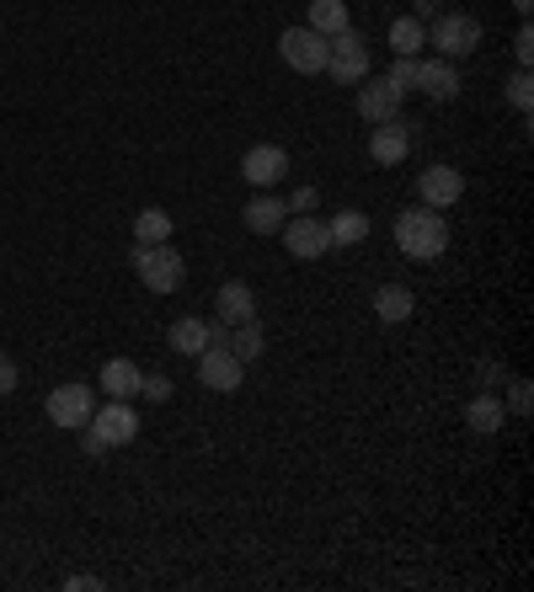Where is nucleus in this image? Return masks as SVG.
I'll list each match as a JSON object with an SVG mask.
<instances>
[{
  "label": "nucleus",
  "mask_w": 534,
  "mask_h": 592,
  "mask_svg": "<svg viewBox=\"0 0 534 592\" xmlns=\"http://www.w3.org/2000/svg\"><path fill=\"white\" fill-rule=\"evenodd\" d=\"M396 252L406 262H438L449 252V219L444 208H428V203H411L396 214Z\"/></svg>",
  "instance_id": "obj_1"
},
{
  "label": "nucleus",
  "mask_w": 534,
  "mask_h": 592,
  "mask_svg": "<svg viewBox=\"0 0 534 592\" xmlns=\"http://www.w3.org/2000/svg\"><path fill=\"white\" fill-rule=\"evenodd\" d=\"M134 272H139V283L150 288V294H177L182 283H188V262H182V252L171 246V241H161V246H134Z\"/></svg>",
  "instance_id": "obj_2"
},
{
  "label": "nucleus",
  "mask_w": 534,
  "mask_h": 592,
  "mask_svg": "<svg viewBox=\"0 0 534 592\" xmlns=\"http://www.w3.org/2000/svg\"><path fill=\"white\" fill-rule=\"evenodd\" d=\"M481 22L470 16V11H438L433 22H428V43L438 49V60H449V65H460L470 60L475 49H481Z\"/></svg>",
  "instance_id": "obj_3"
},
{
  "label": "nucleus",
  "mask_w": 534,
  "mask_h": 592,
  "mask_svg": "<svg viewBox=\"0 0 534 592\" xmlns=\"http://www.w3.org/2000/svg\"><path fill=\"white\" fill-rule=\"evenodd\" d=\"M369 38L364 33H336V38H327V69H332V80L336 86H358L364 75H369Z\"/></svg>",
  "instance_id": "obj_4"
},
{
  "label": "nucleus",
  "mask_w": 534,
  "mask_h": 592,
  "mask_svg": "<svg viewBox=\"0 0 534 592\" xmlns=\"http://www.w3.org/2000/svg\"><path fill=\"white\" fill-rule=\"evenodd\" d=\"M278 60L294 69V75H327V38L316 27H283Z\"/></svg>",
  "instance_id": "obj_5"
},
{
  "label": "nucleus",
  "mask_w": 534,
  "mask_h": 592,
  "mask_svg": "<svg viewBox=\"0 0 534 592\" xmlns=\"http://www.w3.org/2000/svg\"><path fill=\"white\" fill-rule=\"evenodd\" d=\"M283 246H289V257L294 262H321L327 252H332V230H327V219H316V214H294V219H283Z\"/></svg>",
  "instance_id": "obj_6"
},
{
  "label": "nucleus",
  "mask_w": 534,
  "mask_h": 592,
  "mask_svg": "<svg viewBox=\"0 0 534 592\" xmlns=\"http://www.w3.org/2000/svg\"><path fill=\"white\" fill-rule=\"evenodd\" d=\"M43 411H49V422L54 427H65V433H80L86 422H91V411H97V390L91 385H54L49 400H43Z\"/></svg>",
  "instance_id": "obj_7"
},
{
  "label": "nucleus",
  "mask_w": 534,
  "mask_h": 592,
  "mask_svg": "<svg viewBox=\"0 0 534 592\" xmlns=\"http://www.w3.org/2000/svg\"><path fill=\"white\" fill-rule=\"evenodd\" d=\"M199 385L214 395H236L246 385V363L225 347V342H214V347H203L199 352Z\"/></svg>",
  "instance_id": "obj_8"
},
{
  "label": "nucleus",
  "mask_w": 534,
  "mask_h": 592,
  "mask_svg": "<svg viewBox=\"0 0 534 592\" xmlns=\"http://www.w3.org/2000/svg\"><path fill=\"white\" fill-rule=\"evenodd\" d=\"M86 427H91V433H97L107 449H124V443H134V438H139V416H134L129 400H107V406H97Z\"/></svg>",
  "instance_id": "obj_9"
},
{
  "label": "nucleus",
  "mask_w": 534,
  "mask_h": 592,
  "mask_svg": "<svg viewBox=\"0 0 534 592\" xmlns=\"http://www.w3.org/2000/svg\"><path fill=\"white\" fill-rule=\"evenodd\" d=\"M466 197V171L460 166H428L422 177H417V203H428V208H455Z\"/></svg>",
  "instance_id": "obj_10"
},
{
  "label": "nucleus",
  "mask_w": 534,
  "mask_h": 592,
  "mask_svg": "<svg viewBox=\"0 0 534 592\" xmlns=\"http://www.w3.org/2000/svg\"><path fill=\"white\" fill-rule=\"evenodd\" d=\"M417 139H422V133L411 129V124H400V118L374 124V129H369V160H374V166H400V160L411 155Z\"/></svg>",
  "instance_id": "obj_11"
},
{
  "label": "nucleus",
  "mask_w": 534,
  "mask_h": 592,
  "mask_svg": "<svg viewBox=\"0 0 534 592\" xmlns=\"http://www.w3.org/2000/svg\"><path fill=\"white\" fill-rule=\"evenodd\" d=\"M400 102H406V96H400L385 75H380V80H369V75L358 80V118H364L369 129H374V124H391V118H400Z\"/></svg>",
  "instance_id": "obj_12"
},
{
  "label": "nucleus",
  "mask_w": 534,
  "mask_h": 592,
  "mask_svg": "<svg viewBox=\"0 0 534 592\" xmlns=\"http://www.w3.org/2000/svg\"><path fill=\"white\" fill-rule=\"evenodd\" d=\"M241 177H246L252 188L283 182V177H289V150H283V144H252V150L241 155Z\"/></svg>",
  "instance_id": "obj_13"
},
{
  "label": "nucleus",
  "mask_w": 534,
  "mask_h": 592,
  "mask_svg": "<svg viewBox=\"0 0 534 592\" xmlns=\"http://www.w3.org/2000/svg\"><path fill=\"white\" fill-rule=\"evenodd\" d=\"M214 316H219V326L257 321V294H252V283H241V278L219 283V294H214Z\"/></svg>",
  "instance_id": "obj_14"
},
{
  "label": "nucleus",
  "mask_w": 534,
  "mask_h": 592,
  "mask_svg": "<svg viewBox=\"0 0 534 592\" xmlns=\"http://www.w3.org/2000/svg\"><path fill=\"white\" fill-rule=\"evenodd\" d=\"M417 91L428 102H455L460 96V65H449V60H417Z\"/></svg>",
  "instance_id": "obj_15"
},
{
  "label": "nucleus",
  "mask_w": 534,
  "mask_h": 592,
  "mask_svg": "<svg viewBox=\"0 0 534 592\" xmlns=\"http://www.w3.org/2000/svg\"><path fill=\"white\" fill-rule=\"evenodd\" d=\"M139 379H144V369H139L134 358H107L102 374H97V385H102L107 400H134V395H139Z\"/></svg>",
  "instance_id": "obj_16"
},
{
  "label": "nucleus",
  "mask_w": 534,
  "mask_h": 592,
  "mask_svg": "<svg viewBox=\"0 0 534 592\" xmlns=\"http://www.w3.org/2000/svg\"><path fill=\"white\" fill-rule=\"evenodd\" d=\"M411 310H417V294H411L406 283H380V288H374V316H380L385 326L411 321Z\"/></svg>",
  "instance_id": "obj_17"
},
{
  "label": "nucleus",
  "mask_w": 534,
  "mask_h": 592,
  "mask_svg": "<svg viewBox=\"0 0 534 592\" xmlns=\"http://www.w3.org/2000/svg\"><path fill=\"white\" fill-rule=\"evenodd\" d=\"M166 347H171V352H182V358H199L203 347H208V321H199V316L171 321V326H166Z\"/></svg>",
  "instance_id": "obj_18"
},
{
  "label": "nucleus",
  "mask_w": 534,
  "mask_h": 592,
  "mask_svg": "<svg viewBox=\"0 0 534 592\" xmlns=\"http://www.w3.org/2000/svg\"><path fill=\"white\" fill-rule=\"evenodd\" d=\"M283 219H289L283 197L263 193V197H252V203H246V230H252V235H278V230H283Z\"/></svg>",
  "instance_id": "obj_19"
},
{
  "label": "nucleus",
  "mask_w": 534,
  "mask_h": 592,
  "mask_svg": "<svg viewBox=\"0 0 534 592\" xmlns=\"http://www.w3.org/2000/svg\"><path fill=\"white\" fill-rule=\"evenodd\" d=\"M503 422H508V411H503V400H497V395H475V400L466 406V427H470V433H481V438L503 433Z\"/></svg>",
  "instance_id": "obj_20"
},
{
  "label": "nucleus",
  "mask_w": 534,
  "mask_h": 592,
  "mask_svg": "<svg viewBox=\"0 0 534 592\" xmlns=\"http://www.w3.org/2000/svg\"><path fill=\"white\" fill-rule=\"evenodd\" d=\"M225 347H230L241 363H257V358L267 352V331L257 326V321H241V326L225 331Z\"/></svg>",
  "instance_id": "obj_21"
},
{
  "label": "nucleus",
  "mask_w": 534,
  "mask_h": 592,
  "mask_svg": "<svg viewBox=\"0 0 534 592\" xmlns=\"http://www.w3.org/2000/svg\"><path fill=\"white\" fill-rule=\"evenodd\" d=\"M305 27H316L321 38L347 33V27H353V16H347V0H310V22H305Z\"/></svg>",
  "instance_id": "obj_22"
},
{
  "label": "nucleus",
  "mask_w": 534,
  "mask_h": 592,
  "mask_svg": "<svg viewBox=\"0 0 534 592\" xmlns=\"http://www.w3.org/2000/svg\"><path fill=\"white\" fill-rule=\"evenodd\" d=\"M391 49H396V60H417L428 49V27L417 16H396L391 22Z\"/></svg>",
  "instance_id": "obj_23"
},
{
  "label": "nucleus",
  "mask_w": 534,
  "mask_h": 592,
  "mask_svg": "<svg viewBox=\"0 0 534 592\" xmlns=\"http://www.w3.org/2000/svg\"><path fill=\"white\" fill-rule=\"evenodd\" d=\"M171 241V214L166 208H139L134 214V246H161Z\"/></svg>",
  "instance_id": "obj_24"
},
{
  "label": "nucleus",
  "mask_w": 534,
  "mask_h": 592,
  "mask_svg": "<svg viewBox=\"0 0 534 592\" xmlns=\"http://www.w3.org/2000/svg\"><path fill=\"white\" fill-rule=\"evenodd\" d=\"M327 230H332V246H358V241H369V214L364 208H336Z\"/></svg>",
  "instance_id": "obj_25"
},
{
  "label": "nucleus",
  "mask_w": 534,
  "mask_h": 592,
  "mask_svg": "<svg viewBox=\"0 0 534 592\" xmlns=\"http://www.w3.org/2000/svg\"><path fill=\"white\" fill-rule=\"evenodd\" d=\"M508 102H513L519 113H530V107H534V75H530L524 65L508 75Z\"/></svg>",
  "instance_id": "obj_26"
},
{
  "label": "nucleus",
  "mask_w": 534,
  "mask_h": 592,
  "mask_svg": "<svg viewBox=\"0 0 534 592\" xmlns=\"http://www.w3.org/2000/svg\"><path fill=\"white\" fill-rule=\"evenodd\" d=\"M139 395H144L150 406H166V400L177 395V385H171V374H144V379H139Z\"/></svg>",
  "instance_id": "obj_27"
},
{
  "label": "nucleus",
  "mask_w": 534,
  "mask_h": 592,
  "mask_svg": "<svg viewBox=\"0 0 534 592\" xmlns=\"http://www.w3.org/2000/svg\"><path fill=\"white\" fill-rule=\"evenodd\" d=\"M385 80L396 86L400 96H406V91H417V60H396V65H391V75H385Z\"/></svg>",
  "instance_id": "obj_28"
},
{
  "label": "nucleus",
  "mask_w": 534,
  "mask_h": 592,
  "mask_svg": "<svg viewBox=\"0 0 534 592\" xmlns=\"http://www.w3.org/2000/svg\"><path fill=\"white\" fill-rule=\"evenodd\" d=\"M316 203H321V193H316V188H294L283 208H289V214H316Z\"/></svg>",
  "instance_id": "obj_29"
},
{
  "label": "nucleus",
  "mask_w": 534,
  "mask_h": 592,
  "mask_svg": "<svg viewBox=\"0 0 534 592\" xmlns=\"http://www.w3.org/2000/svg\"><path fill=\"white\" fill-rule=\"evenodd\" d=\"M513 60L530 69V60H534V27H530V22H524V27L513 33Z\"/></svg>",
  "instance_id": "obj_30"
},
{
  "label": "nucleus",
  "mask_w": 534,
  "mask_h": 592,
  "mask_svg": "<svg viewBox=\"0 0 534 592\" xmlns=\"http://www.w3.org/2000/svg\"><path fill=\"white\" fill-rule=\"evenodd\" d=\"M508 400H513L519 416H530V379H513V395H508Z\"/></svg>",
  "instance_id": "obj_31"
},
{
  "label": "nucleus",
  "mask_w": 534,
  "mask_h": 592,
  "mask_svg": "<svg viewBox=\"0 0 534 592\" xmlns=\"http://www.w3.org/2000/svg\"><path fill=\"white\" fill-rule=\"evenodd\" d=\"M11 390H16V363L0 352V395H11Z\"/></svg>",
  "instance_id": "obj_32"
},
{
  "label": "nucleus",
  "mask_w": 534,
  "mask_h": 592,
  "mask_svg": "<svg viewBox=\"0 0 534 592\" xmlns=\"http://www.w3.org/2000/svg\"><path fill=\"white\" fill-rule=\"evenodd\" d=\"M438 11H444V5H438V0H417V5H411V16H417V22H422V27H428V22H433V16H438Z\"/></svg>",
  "instance_id": "obj_33"
},
{
  "label": "nucleus",
  "mask_w": 534,
  "mask_h": 592,
  "mask_svg": "<svg viewBox=\"0 0 534 592\" xmlns=\"http://www.w3.org/2000/svg\"><path fill=\"white\" fill-rule=\"evenodd\" d=\"M65 588H69V592H97V588H102V577H86V571H75Z\"/></svg>",
  "instance_id": "obj_34"
},
{
  "label": "nucleus",
  "mask_w": 534,
  "mask_h": 592,
  "mask_svg": "<svg viewBox=\"0 0 534 592\" xmlns=\"http://www.w3.org/2000/svg\"><path fill=\"white\" fill-rule=\"evenodd\" d=\"M80 449H86V454H107V443H102L91 427H80Z\"/></svg>",
  "instance_id": "obj_35"
},
{
  "label": "nucleus",
  "mask_w": 534,
  "mask_h": 592,
  "mask_svg": "<svg viewBox=\"0 0 534 592\" xmlns=\"http://www.w3.org/2000/svg\"><path fill=\"white\" fill-rule=\"evenodd\" d=\"M530 5H534V0H513V11H524V16H530Z\"/></svg>",
  "instance_id": "obj_36"
}]
</instances>
